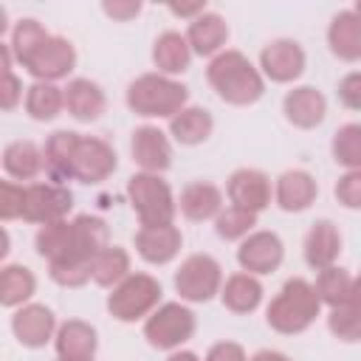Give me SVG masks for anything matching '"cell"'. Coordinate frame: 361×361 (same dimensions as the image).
<instances>
[{"label":"cell","instance_id":"cell-40","mask_svg":"<svg viewBox=\"0 0 361 361\" xmlns=\"http://www.w3.org/2000/svg\"><path fill=\"white\" fill-rule=\"evenodd\" d=\"M25 209V183H14V180H0V220H17L23 217Z\"/></svg>","mask_w":361,"mask_h":361},{"label":"cell","instance_id":"cell-33","mask_svg":"<svg viewBox=\"0 0 361 361\" xmlns=\"http://www.w3.org/2000/svg\"><path fill=\"white\" fill-rule=\"evenodd\" d=\"M23 107L34 121H54L65 110V87L54 82H34L31 87H25Z\"/></svg>","mask_w":361,"mask_h":361},{"label":"cell","instance_id":"cell-3","mask_svg":"<svg viewBox=\"0 0 361 361\" xmlns=\"http://www.w3.org/2000/svg\"><path fill=\"white\" fill-rule=\"evenodd\" d=\"M124 102L141 118H175L183 107H189V87L172 76L152 71L135 76L127 85Z\"/></svg>","mask_w":361,"mask_h":361},{"label":"cell","instance_id":"cell-48","mask_svg":"<svg viewBox=\"0 0 361 361\" xmlns=\"http://www.w3.org/2000/svg\"><path fill=\"white\" fill-rule=\"evenodd\" d=\"M166 361H200V355L197 353H192V350H175V353H169L166 355Z\"/></svg>","mask_w":361,"mask_h":361},{"label":"cell","instance_id":"cell-37","mask_svg":"<svg viewBox=\"0 0 361 361\" xmlns=\"http://www.w3.org/2000/svg\"><path fill=\"white\" fill-rule=\"evenodd\" d=\"M330 152H333V161L338 166H344L347 172L350 169H361V121L341 124L333 133Z\"/></svg>","mask_w":361,"mask_h":361},{"label":"cell","instance_id":"cell-44","mask_svg":"<svg viewBox=\"0 0 361 361\" xmlns=\"http://www.w3.org/2000/svg\"><path fill=\"white\" fill-rule=\"evenodd\" d=\"M102 11L110 20H116V23H127V20H133V17L141 14V3L138 0H104L102 3Z\"/></svg>","mask_w":361,"mask_h":361},{"label":"cell","instance_id":"cell-11","mask_svg":"<svg viewBox=\"0 0 361 361\" xmlns=\"http://www.w3.org/2000/svg\"><path fill=\"white\" fill-rule=\"evenodd\" d=\"M118 169V158L116 149L96 135H79L76 144V155H73V180L96 186L102 180H107L113 172Z\"/></svg>","mask_w":361,"mask_h":361},{"label":"cell","instance_id":"cell-27","mask_svg":"<svg viewBox=\"0 0 361 361\" xmlns=\"http://www.w3.org/2000/svg\"><path fill=\"white\" fill-rule=\"evenodd\" d=\"M54 347H56V355L62 358H96L99 333L85 319H68L59 324Z\"/></svg>","mask_w":361,"mask_h":361},{"label":"cell","instance_id":"cell-5","mask_svg":"<svg viewBox=\"0 0 361 361\" xmlns=\"http://www.w3.org/2000/svg\"><path fill=\"white\" fill-rule=\"evenodd\" d=\"M161 282L152 274L144 271H133L124 282H118L116 288H110L107 293V313L121 322V324H133L147 319L158 305H161Z\"/></svg>","mask_w":361,"mask_h":361},{"label":"cell","instance_id":"cell-6","mask_svg":"<svg viewBox=\"0 0 361 361\" xmlns=\"http://www.w3.org/2000/svg\"><path fill=\"white\" fill-rule=\"evenodd\" d=\"M197 330V316L186 302H161L144 319V338L149 347L175 353L180 350Z\"/></svg>","mask_w":361,"mask_h":361},{"label":"cell","instance_id":"cell-12","mask_svg":"<svg viewBox=\"0 0 361 361\" xmlns=\"http://www.w3.org/2000/svg\"><path fill=\"white\" fill-rule=\"evenodd\" d=\"M282 259H285V243L276 231L257 228L237 248V265L245 274H254V276L274 274L282 265Z\"/></svg>","mask_w":361,"mask_h":361},{"label":"cell","instance_id":"cell-9","mask_svg":"<svg viewBox=\"0 0 361 361\" xmlns=\"http://www.w3.org/2000/svg\"><path fill=\"white\" fill-rule=\"evenodd\" d=\"M307 68V54L305 48L290 39V37H279L271 39L262 51H259V73L276 85H290L296 82Z\"/></svg>","mask_w":361,"mask_h":361},{"label":"cell","instance_id":"cell-51","mask_svg":"<svg viewBox=\"0 0 361 361\" xmlns=\"http://www.w3.org/2000/svg\"><path fill=\"white\" fill-rule=\"evenodd\" d=\"M353 11H355V14H358V17H361V0H358V3H355V6H353Z\"/></svg>","mask_w":361,"mask_h":361},{"label":"cell","instance_id":"cell-24","mask_svg":"<svg viewBox=\"0 0 361 361\" xmlns=\"http://www.w3.org/2000/svg\"><path fill=\"white\" fill-rule=\"evenodd\" d=\"M192 48H189V39H186V34H180V31H161L158 37H155V42H152V65L158 68V73H164V76H178V73H183V71H189V65H192Z\"/></svg>","mask_w":361,"mask_h":361},{"label":"cell","instance_id":"cell-28","mask_svg":"<svg viewBox=\"0 0 361 361\" xmlns=\"http://www.w3.org/2000/svg\"><path fill=\"white\" fill-rule=\"evenodd\" d=\"M79 135L82 133H73V130H56L45 138V169L51 175L54 183H65L73 180V155H76V144H79Z\"/></svg>","mask_w":361,"mask_h":361},{"label":"cell","instance_id":"cell-35","mask_svg":"<svg viewBox=\"0 0 361 361\" xmlns=\"http://www.w3.org/2000/svg\"><path fill=\"white\" fill-rule=\"evenodd\" d=\"M353 282H355V276H353L347 268H341V265H330V268L316 271V282H313V288H316L322 305H327V310H330V307L344 305V302L353 299Z\"/></svg>","mask_w":361,"mask_h":361},{"label":"cell","instance_id":"cell-32","mask_svg":"<svg viewBox=\"0 0 361 361\" xmlns=\"http://www.w3.org/2000/svg\"><path fill=\"white\" fill-rule=\"evenodd\" d=\"M34 248L48 265L68 259L73 254V220H56V223L39 226L34 237Z\"/></svg>","mask_w":361,"mask_h":361},{"label":"cell","instance_id":"cell-38","mask_svg":"<svg viewBox=\"0 0 361 361\" xmlns=\"http://www.w3.org/2000/svg\"><path fill=\"white\" fill-rule=\"evenodd\" d=\"M51 34H48V28L39 23V20H34V17H23V20H17V25L11 28V37H8V48H11V56L23 65L45 39H48Z\"/></svg>","mask_w":361,"mask_h":361},{"label":"cell","instance_id":"cell-46","mask_svg":"<svg viewBox=\"0 0 361 361\" xmlns=\"http://www.w3.org/2000/svg\"><path fill=\"white\" fill-rule=\"evenodd\" d=\"M169 11L175 17H186L189 23L206 11V3H169Z\"/></svg>","mask_w":361,"mask_h":361},{"label":"cell","instance_id":"cell-45","mask_svg":"<svg viewBox=\"0 0 361 361\" xmlns=\"http://www.w3.org/2000/svg\"><path fill=\"white\" fill-rule=\"evenodd\" d=\"M203 361H248V355H245L243 344H237V341H217L209 347Z\"/></svg>","mask_w":361,"mask_h":361},{"label":"cell","instance_id":"cell-2","mask_svg":"<svg viewBox=\"0 0 361 361\" xmlns=\"http://www.w3.org/2000/svg\"><path fill=\"white\" fill-rule=\"evenodd\" d=\"M322 299L313 282L290 276L265 307V322L279 336H299L322 316Z\"/></svg>","mask_w":361,"mask_h":361},{"label":"cell","instance_id":"cell-4","mask_svg":"<svg viewBox=\"0 0 361 361\" xmlns=\"http://www.w3.org/2000/svg\"><path fill=\"white\" fill-rule=\"evenodd\" d=\"M127 200L141 220V226H169L178 214V200L164 175L135 172L127 180Z\"/></svg>","mask_w":361,"mask_h":361},{"label":"cell","instance_id":"cell-19","mask_svg":"<svg viewBox=\"0 0 361 361\" xmlns=\"http://www.w3.org/2000/svg\"><path fill=\"white\" fill-rule=\"evenodd\" d=\"M107 245H113L110 243V226L96 214H79V217H73V254L68 259H62V262L93 265V259Z\"/></svg>","mask_w":361,"mask_h":361},{"label":"cell","instance_id":"cell-21","mask_svg":"<svg viewBox=\"0 0 361 361\" xmlns=\"http://www.w3.org/2000/svg\"><path fill=\"white\" fill-rule=\"evenodd\" d=\"M223 192L220 186L209 183V180H192L180 189L178 197V212L192 220V223H206V220H217V214L223 212Z\"/></svg>","mask_w":361,"mask_h":361},{"label":"cell","instance_id":"cell-8","mask_svg":"<svg viewBox=\"0 0 361 361\" xmlns=\"http://www.w3.org/2000/svg\"><path fill=\"white\" fill-rule=\"evenodd\" d=\"M71 209H73V192L65 183H54V180L25 183V209H23L25 223L48 226L56 220H68Z\"/></svg>","mask_w":361,"mask_h":361},{"label":"cell","instance_id":"cell-17","mask_svg":"<svg viewBox=\"0 0 361 361\" xmlns=\"http://www.w3.org/2000/svg\"><path fill=\"white\" fill-rule=\"evenodd\" d=\"M183 248V234L175 223L141 226L135 231V251L147 265H169Z\"/></svg>","mask_w":361,"mask_h":361},{"label":"cell","instance_id":"cell-49","mask_svg":"<svg viewBox=\"0 0 361 361\" xmlns=\"http://www.w3.org/2000/svg\"><path fill=\"white\" fill-rule=\"evenodd\" d=\"M353 296L361 302V271H358V276H355V282H353Z\"/></svg>","mask_w":361,"mask_h":361},{"label":"cell","instance_id":"cell-15","mask_svg":"<svg viewBox=\"0 0 361 361\" xmlns=\"http://www.w3.org/2000/svg\"><path fill=\"white\" fill-rule=\"evenodd\" d=\"M130 155L141 172L164 175L172 166V141L155 124H141L130 135Z\"/></svg>","mask_w":361,"mask_h":361},{"label":"cell","instance_id":"cell-20","mask_svg":"<svg viewBox=\"0 0 361 361\" xmlns=\"http://www.w3.org/2000/svg\"><path fill=\"white\" fill-rule=\"evenodd\" d=\"M302 254H305V262L313 271L336 265V259L341 257V231H338V226L333 220H316L305 234Z\"/></svg>","mask_w":361,"mask_h":361},{"label":"cell","instance_id":"cell-41","mask_svg":"<svg viewBox=\"0 0 361 361\" xmlns=\"http://www.w3.org/2000/svg\"><path fill=\"white\" fill-rule=\"evenodd\" d=\"M333 195H336V200H338L344 209L358 212V209H361V169L344 172V175L336 180Z\"/></svg>","mask_w":361,"mask_h":361},{"label":"cell","instance_id":"cell-30","mask_svg":"<svg viewBox=\"0 0 361 361\" xmlns=\"http://www.w3.org/2000/svg\"><path fill=\"white\" fill-rule=\"evenodd\" d=\"M3 169L14 180H31L34 183V178L45 169V152L34 141L17 138V141L6 144V149H3Z\"/></svg>","mask_w":361,"mask_h":361},{"label":"cell","instance_id":"cell-1","mask_svg":"<svg viewBox=\"0 0 361 361\" xmlns=\"http://www.w3.org/2000/svg\"><path fill=\"white\" fill-rule=\"evenodd\" d=\"M206 82L217 93V99L231 107L257 104L265 93V76L259 73V68L243 51L234 48H226L214 59H209Z\"/></svg>","mask_w":361,"mask_h":361},{"label":"cell","instance_id":"cell-42","mask_svg":"<svg viewBox=\"0 0 361 361\" xmlns=\"http://www.w3.org/2000/svg\"><path fill=\"white\" fill-rule=\"evenodd\" d=\"M338 102L347 107V110H355L361 113V71H350L338 79Z\"/></svg>","mask_w":361,"mask_h":361},{"label":"cell","instance_id":"cell-18","mask_svg":"<svg viewBox=\"0 0 361 361\" xmlns=\"http://www.w3.org/2000/svg\"><path fill=\"white\" fill-rule=\"evenodd\" d=\"M316 197H319V183L307 169H288L274 183V203L288 214L307 212L316 203Z\"/></svg>","mask_w":361,"mask_h":361},{"label":"cell","instance_id":"cell-26","mask_svg":"<svg viewBox=\"0 0 361 361\" xmlns=\"http://www.w3.org/2000/svg\"><path fill=\"white\" fill-rule=\"evenodd\" d=\"M327 45H330V54L338 56L341 62L361 59V17L353 8H344L330 20Z\"/></svg>","mask_w":361,"mask_h":361},{"label":"cell","instance_id":"cell-25","mask_svg":"<svg viewBox=\"0 0 361 361\" xmlns=\"http://www.w3.org/2000/svg\"><path fill=\"white\" fill-rule=\"evenodd\" d=\"M262 296H265V288H262L259 276L245 274V271H237V274L226 276L223 290H220L223 307L231 310V313H237V316L254 313L262 305Z\"/></svg>","mask_w":361,"mask_h":361},{"label":"cell","instance_id":"cell-47","mask_svg":"<svg viewBox=\"0 0 361 361\" xmlns=\"http://www.w3.org/2000/svg\"><path fill=\"white\" fill-rule=\"evenodd\" d=\"M248 361H290L285 353H279V350H259V353H254Z\"/></svg>","mask_w":361,"mask_h":361},{"label":"cell","instance_id":"cell-13","mask_svg":"<svg viewBox=\"0 0 361 361\" xmlns=\"http://www.w3.org/2000/svg\"><path fill=\"white\" fill-rule=\"evenodd\" d=\"M226 197H228V206H237V209H245L251 214H259V212H265L271 206L274 186H271V178L262 169L243 166V169H234L228 175Z\"/></svg>","mask_w":361,"mask_h":361},{"label":"cell","instance_id":"cell-43","mask_svg":"<svg viewBox=\"0 0 361 361\" xmlns=\"http://www.w3.org/2000/svg\"><path fill=\"white\" fill-rule=\"evenodd\" d=\"M25 96H23V82L14 71H3V82H0V107L6 113H11L17 104H23Z\"/></svg>","mask_w":361,"mask_h":361},{"label":"cell","instance_id":"cell-50","mask_svg":"<svg viewBox=\"0 0 361 361\" xmlns=\"http://www.w3.org/2000/svg\"><path fill=\"white\" fill-rule=\"evenodd\" d=\"M56 361H93V358H62V355H56Z\"/></svg>","mask_w":361,"mask_h":361},{"label":"cell","instance_id":"cell-23","mask_svg":"<svg viewBox=\"0 0 361 361\" xmlns=\"http://www.w3.org/2000/svg\"><path fill=\"white\" fill-rule=\"evenodd\" d=\"M186 39L195 56H209L214 59L220 51H226L228 42V25L217 11H203L200 17H195L186 28Z\"/></svg>","mask_w":361,"mask_h":361},{"label":"cell","instance_id":"cell-39","mask_svg":"<svg viewBox=\"0 0 361 361\" xmlns=\"http://www.w3.org/2000/svg\"><path fill=\"white\" fill-rule=\"evenodd\" d=\"M254 226H257V214H251L245 209H237V206H226L214 220V234L226 243H234V240L243 243L251 231H257Z\"/></svg>","mask_w":361,"mask_h":361},{"label":"cell","instance_id":"cell-22","mask_svg":"<svg viewBox=\"0 0 361 361\" xmlns=\"http://www.w3.org/2000/svg\"><path fill=\"white\" fill-rule=\"evenodd\" d=\"M65 110L82 124L99 121L107 110V96L93 79H71L65 85Z\"/></svg>","mask_w":361,"mask_h":361},{"label":"cell","instance_id":"cell-16","mask_svg":"<svg viewBox=\"0 0 361 361\" xmlns=\"http://www.w3.org/2000/svg\"><path fill=\"white\" fill-rule=\"evenodd\" d=\"M285 121L296 130H313L327 118V99L313 85H296L282 99Z\"/></svg>","mask_w":361,"mask_h":361},{"label":"cell","instance_id":"cell-7","mask_svg":"<svg viewBox=\"0 0 361 361\" xmlns=\"http://www.w3.org/2000/svg\"><path fill=\"white\" fill-rule=\"evenodd\" d=\"M223 282H226L223 279V268H220V262L212 254H189L178 265V271L172 276L175 293L186 305H206V302H212L214 296H220Z\"/></svg>","mask_w":361,"mask_h":361},{"label":"cell","instance_id":"cell-31","mask_svg":"<svg viewBox=\"0 0 361 361\" xmlns=\"http://www.w3.org/2000/svg\"><path fill=\"white\" fill-rule=\"evenodd\" d=\"M37 293V276L28 265L8 262L0 268V305L8 310H17L31 302Z\"/></svg>","mask_w":361,"mask_h":361},{"label":"cell","instance_id":"cell-29","mask_svg":"<svg viewBox=\"0 0 361 361\" xmlns=\"http://www.w3.org/2000/svg\"><path fill=\"white\" fill-rule=\"evenodd\" d=\"M212 133H214V116L206 107L189 104L175 118H169V135L180 147H197V144L209 141Z\"/></svg>","mask_w":361,"mask_h":361},{"label":"cell","instance_id":"cell-10","mask_svg":"<svg viewBox=\"0 0 361 361\" xmlns=\"http://www.w3.org/2000/svg\"><path fill=\"white\" fill-rule=\"evenodd\" d=\"M23 68L34 76V82H59L76 68V48L71 39L51 34L25 62Z\"/></svg>","mask_w":361,"mask_h":361},{"label":"cell","instance_id":"cell-14","mask_svg":"<svg viewBox=\"0 0 361 361\" xmlns=\"http://www.w3.org/2000/svg\"><path fill=\"white\" fill-rule=\"evenodd\" d=\"M56 330H59L56 316L42 302H28V305L17 307L14 316H11V333L28 350H39L48 341H54L56 338Z\"/></svg>","mask_w":361,"mask_h":361},{"label":"cell","instance_id":"cell-36","mask_svg":"<svg viewBox=\"0 0 361 361\" xmlns=\"http://www.w3.org/2000/svg\"><path fill=\"white\" fill-rule=\"evenodd\" d=\"M327 330L344 344H358L361 341V302L353 296L350 302L330 307L327 310Z\"/></svg>","mask_w":361,"mask_h":361},{"label":"cell","instance_id":"cell-34","mask_svg":"<svg viewBox=\"0 0 361 361\" xmlns=\"http://www.w3.org/2000/svg\"><path fill=\"white\" fill-rule=\"evenodd\" d=\"M130 274V251L121 245H107L90 265V276L99 288H116Z\"/></svg>","mask_w":361,"mask_h":361}]
</instances>
